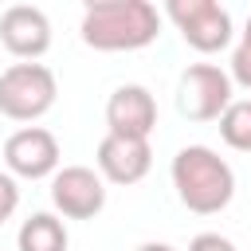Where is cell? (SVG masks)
I'll return each mask as SVG.
<instances>
[{"instance_id":"4","label":"cell","mask_w":251,"mask_h":251,"mask_svg":"<svg viewBox=\"0 0 251 251\" xmlns=\"http://www.w3.org/2000/svg\"><path fill=\"white\" fill-rule=\"evenodd\" d=\"M231 75L216 63H192L184 67L176 82V110L188 122H220V114L231 106Z\"/></svg>"},{"instance_id":"5","label":"cell","mask_w":251,"mask_h":251,"mask_svg":"<svg viewBox=\"0 0 251 251\" xmlns=\"http://www.w3.org/2000/svg\"><path fill=\"white\" fill-rule=\"evenodd\" d=\"M165 16L176 24V31L184 35V43L200 55L224 51L235 35L231 27V12L216 0H169Z\"/></svg>"},{"instance_id":"7","label":"cell","mask_w":251,"mask_h":251,"mask_svg":"<svg viewBox=\"0 0 251 251\" xmlns=\"http://www.w3.org/2000/svg\"><path fill=\"white\" fill-rule=\"evenodd\" d=\"M59 141L43 126H24L4 141V169L24 180H43L59 173Z\"/></svg>"},{"instance_id":"6","label":"cell","mask_w":251,"mask_h":251,"mask_svg":"<svg viewBox=\"0 0 251 251\" xmlns=\"http://www.w3.org/2000/svg\"><path fill=\"white\" fill-rule=\"evenodd\" d=\"M51 204L63 220H94L106 208V180L86 165H63L51 176Z\"/></svg>"},{"instance_id":"15","label":"cell","mask_w":251,"mask_h":251,"mask_svg":"<svg viewBox=\"0 0 251 251\" xmlns=\"http://www.w3.org/2000/svg\"><path fill=\"white\" fill-rule=\"evenodd\" d=\"M188 251H235V243H231L227 235H220V231H200V235L188 243Z\"/></svg>"},{"instance_id":"8","label":"cell","mask_w":251,"mask_h":251,"mask_svg":"<svg viewBox=\"0 0 251 251\" xmlns=\"http://www.w3.org/2000/svg\"><path fill=\"white\" fill-rule=\"evenodd\" d=\"M0 43L20 63H35L51 47V20L35 4H12L0 16Z\"/></svg>"},{"instance_id":"14","label":"cell","mask_w":251,"mask_h":251,"mask_svg":"<svg viewBox=\"0 0 251 251\" xmlns=\"http://www.w3.org/2000/svg\"><path fill=\"white\" fill-rule=\"evenodd\" d=\"M231 82H239V86H247L251 90V43H243L239 39V47L231 51Z\"/></svg>"},{"instance_id":"10","label":"cell","mask_w":251,"mask_h":251,"mask_svg":"<svg viewBox=\"0 0 251 251\" xmlns=\"http://www.w3.org/2000/svg\"><path fill=\"white\" fill-rule=\"evenodd\" d=\"M106 133H122V137H141L149 141V133L157 129V98L141 86V82H126L110 94L106 102Z\"/></svg>"},{"instance_id":"13","label":"cell","mask_w":251,"mask_h":251,"mask_svg":"<svg viewBox=\"0 0 251 251\" xmlns=\"http://www.w3.org/2000/svg\"><path fill=\"white\" fill-rule=\"evenodd\" d=\"M20 208V184L8 169H0V224L12 220V212Z\"/></svg>"},{"instance_id":"11","label":"cell","mask_w":251,"mask_h":251,"mask_svg":"<svg viewBox=\"0 0 251 251\" xmlns=\"http://www.w3.org/2000/svg\"><path fill=\"white\" fill-rule=\"evenodd\" d=\"M67 224L55 212H31L16 235V251H67Z\"/></svg>"},{"instance_id":"2","label":"cell","mask_w":251,"mask_h":251,"mask_svg":"<svg viewBox=\"0 0 251 251\" xmlns=\"http://www.w3.org/2000/svg\"><path fill=\"white\" fill-rule=\"evenodd\" d=\"M173 188L180 196V204L196 216H216L231 204L235 196V173L231 165L208 149V145H184L173 157Z\"/></svg>"},{"instance_id":"12","label":"cell","mask_w":251,"mask_h":251,"mask_svg":"<svg viewBox=\"0 0 251 251\" xmlns=\"http://www.w3.org/2000/svg\"><path fill=\"white\" fill-rule=\"evenodd\" d=\"M220 137L239 149V153H251V98H235L224 114H220Z\"/></svg>"},{"instance_id":"9","label":"cell","mask_w":251,"mask_h":251,"mask_svg":"<svg viewBox=\"0 0 251 251\" xmlns=\"http://www.w3.org/2000/svg\"><path fill=\"white\" fill-rule=\"evenodd\" d=\"M98 176L110 184H137L149 169H153V149L141 137H122V133H106L98 141L94 153Z\"/></svg>"},{"instance_id":"3","label":"cell","mask_w":251,"mask_h":251,"mask_svg":"<svg viewBox=\"0 0 251 251\" xmlns=\"http://www.w3.org/2000/svg\"><path fill=\"white\" fill-rule=\"evenodd\" d=\"M59 98L55 71L43 63H12L0 71V114L12 122H35L43 118Z\"/></svg>"},{"instance_id":"1","label":"cell","mask_w":251,"mask_h":251,"mask_svg":"<svg viewBox=\"0 0 251 251\" xmlns=\"http://www.w3.org/2000/svg\"><path fill=\"white\" fill-rule=\"evenodd\" d=\"M78 31L94 51H141L161 35V12L149 0H90Z\"/></svg>"},{"instance_id":"16","label":"cell","mask_w":251,"mask_h":251,"mask_svg":"<svg viewBox=\"0 0 251 251\" xmlns=\"http://www.w3.org/2000/svg\"><path fill=\"white\" fill-rule=\"evenodd\" d=\"M137 251H173V247H169V243H141Z\"/></svg>"},{"instance_id":"17","label":"cell","mask_w":251,"mask_h":251,"mask_svg":"<svg viewBox=\"0 0 251 251\" xmlns=\"http://www.w3.org/2000/svg\"><path fill=\"white\" fill-rule=\"evenodd\" d=\"M243 43H251V16H247V27H243Z\"/></svg>"}]
</instances>
